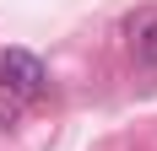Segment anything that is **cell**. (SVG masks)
I'll use <instances>...</instances> for the list:
<instances>
[{"label": "cell", "mask_w": 157, "mask_h": 151, "mask_svg": "<svg viewBox=\"0 0 157 151\" xmlns=\"http://www.w3.org/2000/svg\"><path fill=\"white\" fill-rule=\"evenodd\" d=\"M6 119H11V113H6V108H0V124H6Z\"/></svg>", "instance_id": "3"}, {"label": "cell", "mask_w": 157, "mask_h": 151, "mask_svg": "<svg viewBox=\"0 0 157 151\" xmlns=\"http://www.w3.org/2000/svg\"><path fill=\"white\" fill-rule=\"evenodd\" d=\"M0 92L6 97H16V103H38L49 92V70L38 54H27V49H6L0 54Z\"/></svg>", "instance_id": "1"}, {"label": "cell", "mask_w": 157, "mask_h": 151, "mask_svg": "<svg viewBox=\"0 0 157 151\" xmlns=\"http://www.w3.org/2000/svg\"><path fill=\"white\" fill-rule=\"evenodd\" d=\"M125 43L136 54V65L157 70V6H141V11L125 16Z\"/></svg>", "instance_id": "2"}]
</instances>
